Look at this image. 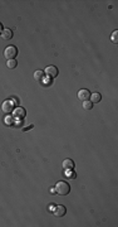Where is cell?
Returning a JSON list of instances; mask_svg holds the SVG:
<instances>
[{"instance_id": "obj_1", "label": "cell", "mask_w": 118, "mask_h": 227, "mask_svg": "<svg viewBox=\"0 0 118 227\" xmlns=\"http://www.w3.org/2000/svg\"><path fill=\"white\" fill-rule=\"evenodd\" d=\"M55 192L60 196H67L71 192V186L67 182H58L55 184Z\"/></svg>"}, {"instance_id": "obj_2", "label": "cell", "mask_w": 118, "mask_h": 227, "mask_svg": "<svg viewBox=\"0 0 118 227\" xmlns=\"http://www.w3.org/2000/svg\"><path fill=\"white\" fill-rule=\"evenodd\" d=\"M4 56H5V58L6 59H15V57L18 56V48L15 46H9V47H6L5 48V51H4Z\"/></svg>"}, {"instance_id": "obj_3", "label": "cell", "mask_w": 118, "mask_h": 227, "mask_svg": "<svg viewBox=\"0 0 118 227\" xmlns=\"http://www.w3.org/2000/svg\"><path fill=\"white\" fill-rule=\"evenodd\" d=\"M59 71L55 66H48L45 69H44V75L47 77H49V78H55V77L58 76Z\"/></svg>"}, {"instance_id": "obj_4", "label": "cell", "mask_w": 118, "mask_h": 227, "mask_svg": "<svg viewBox=\"0 0 118 227\" xmlns=\"http://www.w3.org/2000/svg\"><path fill=\"white\" fill-rule=\"evenodd\" d=\"M2 110L4 114H11L14 111V104L11 100H6L2 105Z\"/></svg>"}, {"instance_id": "obj_5", "label": "cell", "mask_w": 118, "mask_h": 227, "mask_svg": "<svg viewBox=\"0 0 118 227\" xmlns=\"http://www.w3.org/2000/svg\"><path fill=\"white\" fill-rule=\"evenodd\" d=\"M65 212H67V209L64 206H55L53 209V213L55 217H63L65 215Z\"/></svg>"}, {"instance_id": "obj_6", "label": "cell", "mask_w": 118, "mask_h": 227, "mask_svg": "<svg viewBox=\"0 0 118 227\" xmlns=\"http://www.w3.org/2000/svg\"><path fill=\"white\" fill-rule=\"evenodd\" d=\"M89 96H91V92H89L88 90H86V88H83V90H80L79 92H78V98L80 101H87V100H89Z\"/></svg>"}, {"instance_id": "obj_7", "label": "cell", "mask_w": 118, "mask_h": 227, "mask_svg": "<svg viewBox=\"0 0 118 227\" xmlns=\"http://www.w3.org/2000/svg\"><path fill=\"white\" fill-rule=\"evenodd\" d=\"M89 98H91L92 104H97V102H101L102 96H101L99 92H93V94H91V96H89Z\"/></svg>"}, {"instance_id": "obj_8", "label": "cell", "mask_w": 118, "mask_h": 227, "mask_svg": "<svg viewBox=\"0 0 118 227\" xmlns=\"http://www.w3.org/2000/svg\"><path fill=\"white\" fill-rule=\"evenodd\" d=\"M2 37H3V39H5V40H9V39L13 38V32H11L10 29H3Z\"/></svg>"}, {"instance_id": "obj_9", "label": "cell", "mask_w": 118, "mask_h": 227, "mask_svg": "<svg viewBox=\"0 0 118 227\" xmlns=\"http://www.w3.org/2000/svg\"><path fill=\"white\" fill-rule=\"evenodd\" d=\"M63 168L64 169H73L74 168V161L72 159H64L63 160Z\"/></svg>"}, {"instance_id": "obj_10", "label": "cell", "mask_w": 118, "mask_h": 227, "mask_svg": "<svg viewBox=\"0 0 118 227\" xmlns=\"http://www.w3.org/2000/svg\"><path fill=\"white\" fill-rule=\"evenodd\" d=\"M43 78H44V72H43V71H35V72H34V80H35V81L40 82V81H43Z\"/></svg>"}, {"instance_id": "obj_11", "label": "cell", "mask_w": 118, "mask_h": 227, "mask_svg": "<svg viewBox=\"0 0 118 227\" xmlns=\"http://www.w3.org/2000/svg\"><path fill=\"white\" fill-rule=\"evenodd\" d=\"M14 115H15L17 117H24L25 116V110L23 107H17L15 110H14Z\"/></svg>"}, {"instance_id": "obj_12", "label": "cell", "mask_w": 118, "mask_h": 227, "mask_svg": "<svg viewBox=\"0 0 118 227\" xmlns=\"http://www.w3.org/2000/svg\"><path fill=\"white\" fill-rule=\"evenodd\" d=\"M64 175L67 177V178H69V179H75V177H77L72 169H65V174Z\"/></svg>"}, {"instance_id": "obj_13", "label": "cell", "mask_w": 118, "mask_h": 227, "mask_svg": "<svg viewBox=\"0 0 118 227\" xmlns=\"http://www.w3.org/2000/svg\"><path fill=\"white\" fill-rule=\"evenodd\" d=\"M6 66H8V68L13 69V68H15L18 66V62L15 59H9L8 62H6Z\"/></svg>"}, {"instance_id": "obj_14", "label": "cell", "mask_w": 118, "mask_h": 227, "mask_svg": "<svg viewBox=\"0 0 118 227\" xmlns=\"http://www.w3.org/2000/svg\"><path fill=\"white\" fill-rule=\"evenodd\" d=\"M110 40H112L114 44L118 43V30H114V32L112 33V35H110Z\"/></svg>"}, {"instance_id": "obj_15", "label": "cell", "mask_w": 118, "mask_h": 227, "mask_svg": "<svg viewBox=\"0 0 118 227\" xmlns=\"http://www.w3.org/2000/svg\"><path fill=\"white\" fill-rule=\"evenodd\" d=\"M93 107V104L91 101H83V109H86V110H91Z\"/></svg>"}, {"instance_id": "obj_16", "label": "cell", "mask_w": 118, "mask_h": 227, "mask_svg": "<svg viewBox=\"0 0 118 227\" xmlns=\"http://www.w3.org/2000/svg\"><path fill=\"white\" fill-rule=\"evenodd\" d=\"M2 33H3V24L0 23V34H2Z\"/></svg>"}]
</instances>
